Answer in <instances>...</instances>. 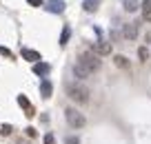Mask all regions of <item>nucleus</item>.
Here are the masks:
<instances>
[{"label":"nucleus","instance_id":"a211bd4d","mask_svg":"<svg viewBox=\"0 0 151 144\" xmlns=\"http://www.w3.org/2000/svg\"><path fill=\"white\" fill-rule=\"evenodd\" d=\"M11 131H14V129H11V124H2V126H0V135H9Z\"/></svg>","mask_w":151,"mask_h":144},{"label":"nucleus","instance_id":"b1692460","mask_svg":"<svg viewBox=\"0 0 151 144\" xmlns=\"http://www.w3.org/2000/svg\"><path fill=\"white\" fill-rule=\"evenodd\" d=\"M16 144H27V142H22V140H20V142H16Z\"/></svg>","mask_w":151,"mask_h":144},{"label":"nucleus","instance_id":"7ed1b4c3","mask_svg":"<svg viewBox=\"0 0 151 144\" xmlns=\"http://www.w3.org/2000/svg\"><path fill=\"white\" fill-rule=\"evenodd\" d=\"M67 95H69L73 102H87L89 100V91L80 84H67Z\"/></svg>","mask_w":151,"mask_h":144},{"label":"nucleus","instance_id":"ddd939ff","mask_svg":"<svg viewBox=\"0 0 151 144\" xmlns=\"http://www.w3.org/2000/svg\"><path fill=\"white\" fill-rule=\"evenodd\" d=\"M98 5H100V0H85V2H82V9L89 11V14H93V11L98 9Z\"/></svg>","mask_w":151,"mask_h":144},{"label":"nucleus","instance_id":"f03ea898","mask_svg":"<svg viewBox=\"0 0 151 144\" xmlns=\"http://www.w3.org/2000/svg\"><path fill=\"white\" fill-rule=\"evenodd\" d=\"M65 117H67V124H69L71 129H82V126L87 124L85 115H82L78 109H67V111H65Z\"/></svg>","mask_w":151,"mask_h":144},{"label":"nucleus","instance_id":"2eb2a0df","mask_svg":"<svg viewBox=\"0 0 151 144\" xmlns=\"http://www.w3.org/2000/svg\"><path fill=\"white\" fill-rule=\"evenodd\" d=\"M113 62H116V67H120V69H127V67H129V60L124 56H116V58H113Z\"/></svg>","mask_w":151,"mask_h":144},{"label":"nucleus","instance_id":"412c9836","mask_svg":"<svg viewBox=\"0 0 151 144\" xmlns=\"http://www.w3.org/2000/svg\"><path fill=\"white\" fill-rule=\"evenodd\" d=\"M27 2H29L31 7H40V5H42V0H27Z\"/></svg>","mask_w":151,"mask_h":144},{"label":"nucleus","instance_id":"0eeeda50","mask_svg":"<svg viewBox=\"0 0 151 144\" xmlns=\"http://www.w3.org/2000/svg\"><path fill=\"white\" fill-rule=\"evenodd\" d=\"M45 9L51 11V14H62V11H65V2H62V0H49Z\"/></svg>","mask_w":151,"mask_h":144},{"label":"nucleus","instance_id":"1a4fd4ad","mask_svg":"<svg viewBox=\"0 0 151 144\" xmlns=\"http://www.w3.org/2000/svg\"><path fill=\"white\" fill-rule=\"evenodd\" d=\"M22 58H24V60H29V62H33V64L42 60V58H40V53L33 51V49H22Z\"/></svg>","mask_w":151,"mask_h":144},{"label":"nucleus","instance_id":"39448f33","mask_svg":"<svg viewBox=\"0 0 151 144\" xmlns=\"http://www.w3.org/2000/svg\"><path fill=\"white\" fill-rule=\"evenodd\" d=\"M93 51H96V56H109L111 53V44L104 42V40H98L93 44Z\"/></svg>","mask_w":151,"mask_h":144},{"label":"nucleus","instance_id":"4be33fe9","mask_svg":"<svg viewBox=\"0 0 151 144\" xmlns=\"http://www.w3.org/2000/svg\"><path fill=\"white\" fill-rule=\"evenodd\" d=\"M67 144H80V140L78 138H67Z\"/></svg>","mask_w":151,"mask_h":144},{"label":"nucleus","instance_id":"f257e3e1","mask_svg":"<svg viewBox=\"0 0 151 144\" xmlns=\"http://www.w3.org/2000/svg\"><path fill=\"white\" fill-rule=\"evenodd\" d=\"M78 64L82 67L85 71H89V73H93V71H98L100 69V58L96 56V53H91V51H85V53H80V58H78Z\"/></svg>","mask_w":151,"mask_h":144},{"label":"nucleus","instance_id":"f3484780","mask_svg":"<svg viewBox=\"0 0 151 144\" xmlns=\"http://www.w3.org/2000/svg\"><path fill=\"white\" fill-rule=\"evenodd\" d=\"M138 58H140V62H147V58H149L147 47H140V49H138Z\"/></svg>","mask_w":151,"mask_h":144},{"label":"nucleus","instance_id":"6ab92c4d","mask_svg":"<svg viewBox=\"0 0 151 144\" xmlns=\"http://www.w3.org/2000/svg\"><path fill=\"white\" fill-rule=\"evenodd\" d=\"M0 56H5V58H14V53H11L7 47H0Z\"/></svg>","mask_w":151,"mask_h":144},{"label":"nucleus","instance_id":"423d86ee","mask_svg":"<svg viewBox=\"0 0 151 144\" xmlns=\"http://www.w3.org/2000/svg\"><path fill=\"white\" fill-rule=\"evenodd\" d=\"M18 104L24 109V111H27V113H24L27 117H33V115H36V109L31 107V102L27 100V95H18Z\"/></svg>","mask_w":151,"mask_h":144},{"label":"nucleus","instance_id":"f8f14e48","mask_svg":"<svg viewBox=\"0 0 151 144\" xmlns=\"http://www.w3.org/2000/svg\"><path fill=\"white\" fill-rule=\"evenodd\" d=\"M69 38H71V27H69V24H65V27H62V33H60V47H67Z\"/></svg>","mask_w":151,"mask_h":144},{"label":"nucleus","instance_id":"20e7f679","mask_svg":"<svg viewBox=\"0 0 151 144\" xmlns=\"http://www.w3.org/2000/svg\"><path fill=\"white\" fill-rule=\"evenodd\" d=\"M122 36L127 38V40H136L138 38V22H127L122 27Z\"/></svg>","mask_w":151,"mask_h":144},{"label":"nucleus","instance_id":"aec40b11","mask_svg":"<svg viewBox=\"0 0 151 144\" xmlns=\"http://www.w3.org/2000/svg\"><path fill=\"white\" fill-rule=\"evenodd\" d=\"M45 144H56V138H53V133H47V135H45Z\"/></svg>","mask_w":151,"mask_h":144},{"label":"nucleus","instance_id":"9d476101","mask_svg":"<svg viewBox=\"0 0 151 144\" xmlns=\"http://www.w3.org/2000/svg\"><path fill=\"white\" fill-rule=\"evenodd\" d=\"M49 71H51V67L47 62H36L33 64V73L36 75H49Z\"/></svg>","mask_w":151,"mask_h":144},{"label":"nucleus","instance_id":"5701e85b","mask_svg":"<svg viewBox=\"0 0 151 144\" xmlns=\"http://www.w3.org/2000/svg\"><path fill=\"white\" fill-rule=\"evenodd\" d=\"M27 135H29V138H36V129H31V126H29V129H27Z\"/></svg>","mask_w":151,"mask_h":144},{"label":"nucleus","instance_id":"6e6552de","mask_svg":"<svg viewBox=\"0 0 151 144\" xmlns=\"http://www.w3.org/2000/svg\"><path fill=\"white\" fill-rule=\"evenodd\" d=\"M51 93H53V84L49 82L47 78H45L42 82H40V95H42V98L47 100V98H51Z\"/></svg>","mask_w":151,"mask_h":144},{"label":"nucleus","instance_id":"4468645a","mask_svg":"<svg viewBox=\"0 0 151 144\" xmlns=\"http://www.w3.org/2000/svg\"><path fill=\"white\" fill-rule=\"evenodd\" d=\"M73 73H76V78H80V80H85V78H89V75H91L89 71H85L80 64H76V67H73Z\"/></svg>","mask_w":151,"mask_h":144},{"label":"nucleus","instance_id":"9b49d317","mask_svg":"<svg viewBox=\"0 0 151 144\" xmlns=\"http://www.w3.org/2000/svg\"><path fill=\"white\" fill-rule=\"evenodd\" d=\"M140 11H142V18H145L147 22H151V0H142Z\"/></svg>","mask_w":151,"mask_h":144},{"label":"nucleus","instance_id":"dca6fc26","mask_svg":"<svg viewBox=\"0 0 151 144\" xmlns=\"http://www.w3.org/2000/svg\"><path fill=\"white\" fill-rule=\"evenodd\" d=\"M124 9L127 11H136L138 9V0H124Z\"/></svg>","mask_w":151,"mask_h":144}]
</instances>
